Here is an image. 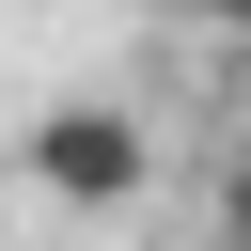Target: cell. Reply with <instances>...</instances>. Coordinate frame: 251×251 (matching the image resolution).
<instances>
[{"instance_id":"obj_3","label":"cell","mask_w":251,"mask_h":251,"mask_svg":"<svg viewBox=\"0 0 251 251\" xmlns=\"http://www.w3.org/2000/svg\"><path fill=\"white\" fill-rule=\"evenodd\" d=\"M204 16H220V31H251V0H204Z\"/></svg>"},{"instance_id":"obj_2","label":"cell","mask_w":251,"mask_h":251,"mask_svg":"<svg viewBox=\"0 0 251 251\" xmlns=\"http://www.w3.org/2000/svg\"><path fill=\"white\" fill-rule=\"evenodd\" d=\"M220 251H251V126L220 141Z\"/></svg>"},{"instance_id":"obj_1","label":"cell","mask_w":251,"mask_h":251,"mask_svg":"<svg viewBox=\"0 0 251 251\" xmlns=\"http://www.w3.org/2000/svg\"><path fill=\"white\" fill-rule=\"evenodd\" d=\"M16 173H31L63 220H126V204L157 188V141H141V110H110V94H63V110H31Z\"/></svg>"}]
</instances>
